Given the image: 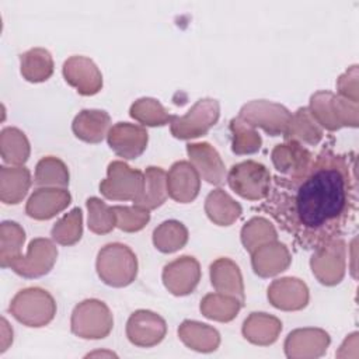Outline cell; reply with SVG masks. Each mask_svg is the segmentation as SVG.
Wrapping results in <instances>:
<instances>
[{
    "mask_svg": "<svg viewBox=\"0 0 359 359\" xmlns=\"http://www.w3.org/2000/svg\"><path fill=\"white\" fill-rule=\"evenodd\" d=\"M164 177L165 172L160 167H149L146 174V194H143L136 202H133L137 208L142 209H154L165 201L164 192Z\"/></svg>",
    "mask_w": 359,
    "mask_h": 359,
    "instance_id": "ba28073f",
    "label": "cell"
},
{
    "mask_svg": "<svg viewBox=\"0 0 359 359\" xmlns=\"http://www.w3.org/2000/svg\"><path fill=\"white\" fill-rule=\"evenodd\" d=\"M21 74L32 83L45 81L53 73L50 53L45 49L35 48L21 55Z\"/></svg>",
    "mask_w": 359,
    "mask_h": 359,
    "instance_id": "52a82bcc",
    "label": "cell"
},
{
    "mask_svg": "<svg viewBox=\"0 0 359 359\" xmlns=\"http://www.w3.org/2000/svg\"><path fill=\"white\" fill-rule=\"evenodd\" d=\"M189 157L194 160L196 167L199 168L202 177L210 184H222L224 178V167L222 160L215 149L208 143L199 144H188L187 146Z\"/></svg>",
    "mask_w": 359,
    "mask_h": 359,
    "instance_id": "8992f818",
    "label": "cell"
},
{
    "mask_svg": "<svg viewBox=\"0 0 359 359\" xmlns=\"http://www.w3.org/2000/svg\"><path fill=\"white\" fill-rule=\"evenodd\" d=\"M109 147L123 158H137L146 149L147 130L137 125L119 122L108 133Z\"/></svg>",
    "mask_w": 359,
    "mask_h": 359,
    "instance_id": "277c9868",
    "label": "cell"
},
{
    "mask_svg": "<svg viewBox=\"0 0 359 359\" xmlns=\"http://www.w3.org/2000/svg\"><path fill=\"white\" fill-rule=\"evenodd\" d=\"M304 250L321 251L342 237L358 212L356 157L330 147L307 153L282 175L259 206Z\"/></svg>",
    "mask_w": 359,
    "mask_h": 359,
    "instance_id": "6da1fadb",
    "label": "cell"
},
{
    "mask_svg": "<svg viewBox=\"0 0 359 359\" xmlns=\"http://www.w3.org/2000/svg\"><path fill=\"white\" fill-rule=\"evenodd\" d=\"M230 188L248 201L265 199L271 188V174L261 163L247 160L234 164L227 175Z\"/></svg>",
    "mask_w": 359,
    "mask_h": 359,
    "instance_id": "7a4b0ae2",
    "label": "cell"
},
{
    "mask_svg": "<svg viewBox=\"0 0 359 359\" xmlns=\"http://www.w3.org/2000/svg\"><path fill=\"white\" fill-rule=\"evenodd\" d=\"M35 185H69V171L66 165L55 158L45 157L39 160L35 168Z\"/></svg>",
    "mask_w": 359,
    "mask_h": 359,
    "instance_id": "9c48e42d",
    "label": "cell"
},
{
    "mask_svg": "<svg viewBox=\"0 0 359 359\" xmlns=\"http://www.w3.org/2000/svg\"><path fill=\"white\" fill-rule=\"evenodd\" d=\"M219 119L216 100H199L184 116H171V132L178 139H189L205 135Z\"/></svg>",
    "mask_w": 359,
    "mask_h": 359,
    "instance_id": "3957f363",
    "label": "cell"
},
{
    "mask_svg": "<svg viewBox=\"0 0 359 359\" xmlns=\"http://www.w3.org/2000/svg\"><path fill=\"white\" fill-rule=\"evenodd\" d=\"M109 126V115L100 109H84L73 121L74 135L88 143H98L104 139Z\"/></svg>",
    "mask_w": 359,
    "mask_h": 359,
    "instance_id": "5b68a950",
    "label": "cell"
}]
</instances>
